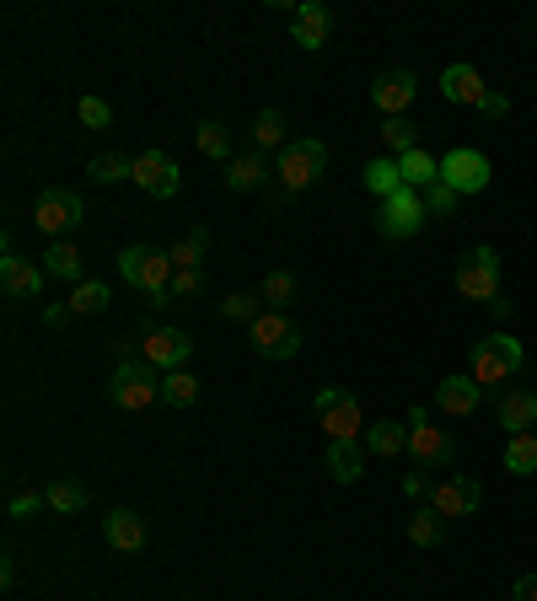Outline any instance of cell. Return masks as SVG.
Returning a JSON list of instances; mask_svg holds the SVG:
<instances>
[{
  "instance_id": "6da1fadb",
  "label": "cell",
  "mask_w": 537,
  "mask_h": 601,
  "mask_svg": "<svg viewBox=\"0 0 537 601\" xmlns=\"http://www.w3.org/2000/svg\"><path fill=\"white\" fill-rule=\"evenodd\" d=\"M522 365H527V349H522V338H511V334L478 338L468 354V376L478 387H500L505 376H522Z\"/></svg>"
},
{
  "instance_id": "7a4b0ae2",
  "label": "cell",
  "mask_w": 537,
  "mask_h": 601,
  "mask_svg": "<svg viewBox=\"0 0 537 601\" xmlns=\"http://www.w3.org/2000/svg\"><path fill=\"white\" fill-rule=\"evenodd\" d=\"M403 424H408V452H414L419 472H452L457 468V446H452L446 430H435V419H430L425 402H414Z\"/></svg>"
},
{
  "instance_id": "3957f363",
  "label": "cell",
  "mask_w": 537,
  "mask_h": 601,
  "mask_svg": "<svg viewBox=\"0 0 537 601\" xmlns=\"http://www.w3.org/2000/svg\"><path fill=\"white\" fill-rule=\"evenodd\" d=\"M108 402H114L119 413H145L151 402H162V371L145 365L140 354L119 360V371H114V382H108Z\"/></svg>"
},
{
  "instance_id": "277c9868",
  "label": "cell",
  "mask_w": 537,
  "mask_h": 601,
  "mask_svg": "<svg viewBox=\"0 0 537 601\" xmlns=\"http://www.w3.org/2000/svg\"><path fill=\"white\" fill-rule=\"evenodd\" d=\"M457 290H463L468 301H484V306L500 301V296H505V259H500L489 242H478L468 259L457 264Z\"/></svg>"
},
{
  "instance_id": "5b68a950",
  "label": "cell",
  "mask_w": 537,
  "mask_h": 601,
  "mask_svg": "<svg viewBox=\"0 0 537 601\" xmlns=\"http://www.w3.org/2000/svg\"><path fill=\"white\" fill-rule=\"evenodd\" d=\"M274 172H279V189H285V194H301V189H312V183L329 172V145L312 140V134H307V140H290V145L279 151V167H274Z\"/></svg>"
},
{
  "instance_id": "8992f818",
  "label": "cell",
  "mask_w": 537,
  "mask_h": 601,
  "mask_svg": "<svg viewBox=\"0 0 537 601\" xmlns=\"http://www.w3.org/2000/svg\"><path fill=\"white\" fill-rule=\"evenodd\" d=\"M312 408H318V424L329 430V441H360L366 435V413H360L349 387H323Z\"/></svg>"
},
{
  "instance_id": "52a82bcc",
  "label": "cell",
  "mask_w": 537,
  "mask_h": 601,
  "mask_svg": "<svg viewBox=\"0 0 537 601\" xmlns=\"http://www.w3.org/2000/svg\"><path fill=\"white\" fill-rule=\"evenodd\" d=\"M86 220V204H81V194L75 189H44L38 194V204H33V226L44 231V237H65V231H75Z\"/></svg>"
},
{
  "instance_id": "ba28073f",
  "label": "cell",
  "mask_w": 537,
  "mask_h": 601,
  "mask_svg": "<svg viewBox=\"0 0 537 601\" xmlns=\"http://www.w3.org/2000/svg\"><path fill=\"white\" fill-rule=\"evenodd\" d=\"M248 344H253L264 360H296V354H301V328L290 323V312H268L264 306V317L248 328Z\"/></svg>"
},
{
  "instance_id": "9c48e42d",
  "label": "cell",
  "mask_w": 537,
  "mask_h": 601,
  "mask_svg": "<svg viewBox=\"0 0 537 601\" xmlns=\"http://www.w3.org/2000/svg\"><path fill=\"white\" fill-rule=\"evenodd\" d=\"M441 183L457 189L463 200H468V194H484V189H489V156L473 151V145L446 151V156H441Z\"/></svg>"
},
{
  "instance_id": "30bf717a",
  "label": "cell",
  "mask_w": 537,
  "mask_h": 601,
  "mask_svg": "<svg viewBox=\"0 0 537 601\" xmlns=\"http://www.w3.org/2000/svg\"><path fill=\"white\" fill-rule=\"evenodd\" d=\"M425 220H430V209H425V194H419V189H398L393 200L382 204V215H377V231H382L387 242H403V237H414Z\"/></svg>"
},
{
  "instance_id": "8fae6325",
  "label": "cell",
  "mask_w": 537,
  "mask_h": 601,
  "mask_svg": "<svg viewBox=\"0 0 537 601\" xmlns=\"http://www.w3.org/2000/svg\"><path fill=\"white\" fill-rule=\"evenodd\" d=\"M189 354H194V338L183 334V328H151V334L140 338V360L156 365L162 376H167V371H183Z\"/></svg>"
},
{
  "instance_id": "7c38bea8",
  "label": "cell",
  "mask_w": 537,
  "mask_h": 601,
  "mask_svg": "<svg viewBox=\"0 0 537 601\" xmlns=\"http://www.w3.org/2000/svg\"><path fill=\"white\" fill-rule=\"evenodd\" d=\"M484 505V489H478V478H468V472H452V478H441L435 489H430V510L435 516H473Z\"/></svg>"
},
{
  "instance_id": "4fadbf2b",
  "label": "cell",
  "mask_w": 537,
  "mask_h": 601,
  "mask_svg": "<svg viewBox=\"0 0 537 601\" xmlns=\"http://www.w3.org/2000/svg\"><path fill=\"white\" fill-rule=\"evenodd\" d=\"M134 183H140L151 200H172L178 183H183V172H178V161H172L167 151H140V156H134Z\"/></svg>"
},
{
  "instance_id": "5bb4252c",
  "label": "cell",
  "mask_w": 537,
  "mask_h": 601,
  "mask_svg": "<svg viewBox=\"0 0 537 601\" xmlns=\"http://www.w3.org/2000/svg\"><path fill=\"white\" fill-rule=\"evenodd\" d=\"M329 33H334V11H329L323 0H301V5H290V38H296L307 55L323 49Z\"/></svg>"
},
{
  "instance_id": "9a60e30c",
  "label": "cell",
  "mask_w": 537,
  "mask_h": 601,
  "mask_svg": "<svg viewBox=\"0 0 537 601\" xmlns=\"http://www.w3.org/2000/svg\"><path fill=\"white\" fill-rule=\"evenodd\" d=\"M414 97H419V81H414L408 70H387V75H377V86H371V108H377L382 119H403Z\"/></svg>"
},
{
  "instance_id": "2e32d148",
  "label": "cell",
  "mask_w": 537,
  "mask_h": 601,
  "mask_svg": "<svg viewBox=\"0 0 537 601\" xmlns=\"http://www.w3.org/2000/svg\"><path fill=\"white\" fill-rule=\"evenodd\" d=\"M494 419H500V430H511V435L537 430V393H533V387H511V393H500Z\"/></svg>"
},
{
  "instance_id": "e0dca14e",
  "label": "cell",
  "mask_w": 537,
  "mask_h": 601,
  "mask_svg": "<svg viewBox=\"0 0 537 601\" xmlns=\"http://www.w3.org/2000/svg\"><path fill=\"white\" fill-rule=\"evenodd\" d=\"M44 279H49L44 264L16 259V253L5 248V259H0V290H5V296H16V301H22V296H38V290H44Z\"/></svg>"
},
{
  "instance_id": "ac0fdd59",
  "label": "cell",
  "mask_w": 537,
  "mask_h": 601,
  "mask_svg": "<svg viewBox=\"0 0 537 601\" xmlns=\"http://www.w3.org/2000/svg\"><path fill=\"white\" fill-rule=\"evenodd\" d=\"M478 402H484V387H478L473 376H441V387H435V408H441V413L468 419Z\"/></svg>"
},
{
  "instance_id": "d6986e66",
  "label": "cell",
  "mask_w": 537,
  "mask_h": 601,
  "mask_svg": "<svg viewBox=\"0 0 537 601\" xmlns=\"http://www.w3.org/2000/svg\"><path fill=\"white\" fill-rule=\"evenodd\" d=\"M441 92H446V103H463V108H484V97H489L484 75H478L473 65H446L441 70Z\"/></svg>"
},
{
  "instance_id": "ffe728a7",
  "label": "cell",
  "mask_w": 537,
  "mask_h": 601,
  "mask_svg": "<svg viewBox=\"0 0 537 601\" xmlns=\"http://www.w3.org/2000/svg\"><path fill=\"white\" fill-rule=\"evenodd\" d=\"M366 446L360 441H329V457H323V468L334 472V483H360L366 478Z\"/></svg>"
},
{
  "instance_id": "44dd1931",
  "label": "cell",
  "mask_w": 537,
  "mask_h": 601,
  "mask_svg": "<svg viewBox=\"0 0 537 601\" xmlns=\"http://www.w3.org/2000/svg\"><path fill=\"white\" fill-rule=\"evenodd\" d=\"M103 537H108V548H119V553H140V548H145V521L119 505V510L103 516Z\"/></svg>"
},
{
  "instance_id": "7402d4cb",
  "label": "cell",
  "mask_w": 537,
  "mask_h": 601,
  "mask_svg": "<svg viewBox=\"0 0 537 601\" xmlns=\"http://www.w3.org/2000/svg\"><path fill=\"white\" fill-rule=\"evenodd\" d=\"M398 172H403V183L408 189H430V183H441V156H430L425 145H414V151H403L398 156Z\"/></svg>"
},
{
  "instance_id": "603a6c76",
  "label": "cell",
  "mask_w": 537,
  "mask_h": 601,
  "mask_svg": "<svg viewBox=\"0 0 537 601\" xmlns=\"http://www.w3.org/2000/svg\"><path fill=\"white\" fill-rule=\"evenodd\" d=\"M360 183H366V194H377L382 204L393 200L398 189H408V183H403V172H398V156H371V161H366V178H360Z\"/></svg>"
},
{
  "instance_id": "cb8c5ba5",
  "label": "cell",
  "mask_w": 537,
  "mask_h": 601,
  "mask_svg": "<svg viewBox=\"0 0 537 601\" xmlns=\"http://www.w3.org/2000/svg\"><path fill=\"white\" fill-rule=\"evenodd\" d=\"M44 274H49V279H65L70 290H75V285H86V279H81V274H86L81 248H75V242H55V248L44 253Z\"/></svg>"
},
{
  "instance_id": "d4e9b609",
  "label": "cell",
  "mask_w": 537,
  "mask_h": 601,
  "mask_svg": "<svg viewBox=\"0 0 537 601\" xmlns=\"http://www.w3.org/2000/svg\"><path fill=\"white\" fill-rule=\"evenodd\" d=\"M264 178H268L264 151H248V156H237V161L226 167V189H231V194H253V189H264Z\"/></svg>"
},
{
  "instance_id": "484cf974",
  "label": "cell",
  "mask_w": 537,
  "mask_h": 601,
  "mask_svg": "<svg viewBox=\"0 0 537 601\" xmlns=\"http://www.w3.org/2000/svg\"><path fill=\"white\" fill-rule=\"evenodd\" d=\"M366 452H371V457H403V452H408V424L377 419V430H366Z\"/></svg>"
},
{
  "instance_id": "4316f807",
  "label": "cell",
  "mask_w": 537,
  "mask_h": 601,
  "mask_svg": "<svg viewBox=\"0 0 537 601\" xmlns=\"http://www.w3.org/2000/svg\"><path fill=\"white\" fill-rule=\"evenodd\" d=\"M505 472H516V478H533L537 472V430L505 441Z\"/></svg>"
},
{
  "instance_id": "83f0119b",
  "label": "cell",
  "mask_w": 537,
  "mask_h": 601,
  "mask_svg": "<svg viewBox=\"0 0 537 601\" xmlns=\"http://www.w3.org/2000/svg\"><path fill=\"white\" fill-rule=\"evenodd\" d=\"M408 542H414V548H441V542H446V516L414 510V516H408Z\"/></svg>"
},
{
  "instance_id": "f1b7e54d",
  "label": "cell",
  "mask_w": 537,
  "mask_h": 601,
  "mask_svg": "<svg viewBox=\"0 0 537 601\" xmlns=\"http://www.w3.org/2000/svg\"><path fill=\"white\" fill-rule=\"evenodd\" d=\"M296 290H301L296 274H290V268H274V274L264 279V290H259V301H264L268 312H285V306L296 301Z\"/></svg>"
},
{
  "instance_id": "f546056e",
  "label": "cell",
  "mask_w": 537,
  "mask_h": 601,
  "mask_svg": "<svg viewBox=\"0 0 537 601\" xmlns=\"http://www.w3.org/2000/svg\"><path fill=\"white\" fill-rule=\"evenodd\" d=\"M108 301H114V290H108L103 279H86V285H75V290H70L65 306L75 312V317H92V312H103Z\"/></svg>"
},
{
  "instance_id": "4dcf8cb0",
  "label": "cell",
  "mask_w": 537,
  "mask_h": 601,
  "mask_svg": "<svg viewBox=\"0 0 537 601\" xmlns=\"http://www.w3.org/2000/svg\"><path fill=\"white\" fill-rule=\"evenodd\" d=\"M167 253H172V264H178V268H200V264H204V253H210V231H204V226L183 231V237H178V242H172Z\"/></svg>"
},
{
  "instance_id": "1f68e13d",
  "label": "cell",
  "mask_w": 537,
  "mask_h": 601,
  "mask_svg": "<svg viewBox=\"0 0 537 601\" xmlns=\"http://www.w3.org/2000/svg\"><path fill=\"white\" fill-rule=\"evenodd\" d=\"M97 183H124V178H134V156H124V151H103V156H92V167H86Z\"/></svg>"
},
{
  "instance_id": "d6a6232c",
  "label": "cell",
  "mask_w": 537,
  "mask_h": 601,
  "mask_svg": "<svg viewBox=\"0 0 537 601\" xmlns=\"http://www.w3.org/2000/svg\"><path fill=\"white\" fill-rule=\"evenodd\" d=\"M194 140H200V151H204V156H210V161H226V167L237 161V156H231V130H226V124H215V119H204Z\"/></svg>"
},
{
  "instance_id": "836d02e7",
  "label": "cell",
  "mask_w": 537,
  "mask_h": 601,
  "mask_svg": "<svg viewBox=\"0 0 537 601\" xmlns=\"http://www.w3.org/2000/svg\"><path fill=\"white\" fill-rule=\"evenodd\" d=\"M162 402H172V408H194V402H200V382H194L189 371H167V376H162Z\"/></svg>"
},
{
  "instance_id": "e575fe53",
  "label": "cell",
  "mask_w": 537,
  "mask_h": 601,
  "mask_svg": "<svg viewBox=\"0 0 537 601\" xmlns=\"http://www.w3.org/2000/svg\"><path fill=\"white\" fill-rule=\"evenodd\" d=\"M44 494H49V510H55V516H75V510L86 505V489H81L75 478H60V483H49Z\"/></svg>"
},
{
  "instance_id": "d590c367",
  "label": "cell",
  "mask_w": 537,
  "mask_h": 601,
  "mask_svg": "<svg viewBox=\"0 0 537 601\" xmlns=\"http://www.w3.org/2000/svg\"><path fill=\"white\" fill-rule=\"evenodd\" d=\"M253 145H259V151H268V145H279V151H285V145H290V140H285V113H279V108H264V113H259V124H253Z\"/></svg>"
},
{
  "instance_id": "8d00e7d4",
  "label": "cell",
  "mask_w": 537,
  "mask_h": 601,
  "mask_svg": "<svg viewBox=\"0 0 537 601\" xmlns=\"http://www.w3.org/2000/svg\"><path fill=\"white\" fill-rule=\"evenodd\" d=\"M220 317H226V323H248V328H253V323L264 317V301L237 290V296H226V301H220Z\"/></svg>"
},
{
  "instance_id": "74e56055",
  "label": "cell",
  "mask_w": 537,
  "mask_h": 601,
  "mask_svg": "<svg viewBox=\"0 0 537 601\" xmlns=\"http://www.w3.org/2000/svg\"><path fill=\"white\" fill-rule=\"evenodd\" d=\"M44 505H49V494H38V489L16 483V489H11V500H5V516H16V521H33Z\"/></svg>"
},
{
  "instance_id": "f35d334b",
  "label": "cell",
  "mask_w": 537,
  "mask_h": 601,
  "mask_svg": "<svg viewBox=\"0 0 537 601\" xmlns=\"http://www.w3.org/2000/svg\"><path fill=\"white\" fill-rule=\"evenodd\" d=\"M382 145H387V151H414V145H419V134H414V124H408V119H382Z\"/></svg>"
},
{
  "instance_id": "ab89813d",
  "label": "cell",
  "mask_w": 537,
  "mask_h": 601,
  "mask_svg": "<svg viewBox=\"0 0 537 601\" xmlns=\"http://www.w3.org/2000/svg\"><path fill=\"white\" fill-rule=\"evenodd\" d=\"M457 204H463V194H457V189H446V183H430V189H425V209H430V215H441V220H446V215H457Z\"/></svg>"
},
{
  "instance_id": "60d3db41",
  "label": "cell",
  "mask_w": 537,
  "mask_h": 601,
  "mask_svg": "<svg viewBox=\"0 0 537 601\" xmlns=\"http://www.w3.org/2000/svg\"><path fill=\"white\" fill-rule=\"evenodd\" d=\"M75 113H81V124H86V130H108V124H114V108H108L103 97H81V103H75Z\"/></svg>"
},
{
  "instance_id": "b9f144b4",
  "label": "cell",
  "mask_w": 537,
  "mask_h": 601,
  "mask_svg": "<svg viewBox=\"0 0 537 601\" xmlns=\"http://www.w3.org/2000/svg\"><path fill=\"white\" fill-rule=\"evenodd\" d=\"M145 253H151V248H124V253H119V274H124V285H140Z\"/></svg>"
},
{
  "instance_id": "7bdbcfd3",
  "label": "cell",
  "mask_w": 537,
  "mask_h": 601,
  "mask_svg": "<svg viewBox=\"0 0 537 601\" xmlns=\"http://www.w3.org/2000/svg\"><path fill=\"white\" fill-rule=\"evenodd\" d=\"M200 290H204V268H178L172 296H200Z\"/></svg>"
},
{
  "instance_id": "ee69618b",
  "label": "cell",
  "mask_w": 537,
  "mask_h": 601,
  "mask_svg": "<svg viewBox=\"0 0 537 601\" xmlns=\"http://www.w3.org/2000/svg\"><path fill=\"white\" fill-rule=\"evenodd\" d=\"M478 113H484V119H505V113H511V97H505V92H489Z\"/></svg>"
},
{
  "instance_id": "f6af8a7d",
  "label": "cell",
  "mask_w": 537,
  "mask_h": 601,
  "mask_svg": "<svg viewBox=\"0 0 537 601\" xmlns=\"http://www.w3.org/2000/svg\"><path fill=\"white\" fill-rule=\"evenodd\" d=\"M430 489H435V483H430L425 472H408V478H403V494H408V500H430Z\"/></svg>"
},
{
  "instance_id": "bcb514c9",
  "label": "cell",
  "mask_w": 537,
  "mask_h": 601,
  "mask_svg": "<svg viewBox=\"0 0 537 601\" xmlns=\"http://www.w3.org/2000/svg\"><path fill=\"white\" fill-rule=\"evenodd\" d=\"M511 601H537V575H522V580L511 586Z\"/></svg>"
},
{
  "instance_id": "7dc6e473",
  "label": "cell",
  "mask_w": 537,
  "mask_h": 601,
  "mask_svg": "<svg viewBox=\"0 0 537 601\" xmlns=\"http://www.w3.org/2000/svg\"><path fill=\"white\" fill-rule=\"evenodd\" d=\"M65 317H70V306H49V312H44V323H49V328H60Z\"/></svg>"
}]
</instances>
